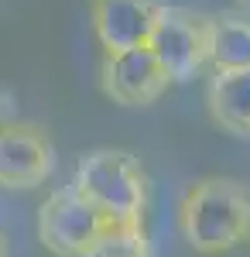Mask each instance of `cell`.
Returning <instances> with one entry per match:
<instances>
[{
    "label": "cell",
    "instance_id": "52a82bcc",
    "mask_svg": "<svg viewBox=\"0 0 250 257\" xmlns=\"http://www.w3.org/2000/svg\"><path fill=\"white\" fill-rule=\"evenodd\" d=\"M55 168L52 141L31 123L0 127V185L4 189H38Z\"/></svg>",
    "mask_w": 250,
    "mask_h": 257
},
{
    "label": "cell",
    "instance_id": "8992f818",
    "mask_svg": "<svg viewBox=\"0 0 250 257\" xmlns=\"http://www.w3.org/2000/svg\"><path fill=\"white\" fill-rule=\"evenodd\" d=\"M99 79H103V93L123 106L154 103L172 82L165 65L151 52V45L148 48H127V52H106Z\"/></svg>",
    "mask_w": 250,
    "mask_h": 257
},
{
    "label": "cell",
    "instance_id": "277c9868",
    "mask_svg": "<svg viewBox=\"0 0 250 257\" xmlns=\"http://www.w3.org/2000/svg\"><path fill=\"white\" fill-rule=\"evenodd\" d=\"M151 52L165 65L172 82H185L209 62V18H195L189 11L165 7L151 38Z\"/></svg>",
    "mask_w": 250,
    "mask_h": 257
},
{
    "label": "cell",
    "instance_id": "3957f363",
    "mask_svg": "<svg viewBox=\"0 0 250 257\" xmlns=\"http://www.w3.org/2000/svg\"><path fill=\"white\" fill-rule=\"evenodd\" d=\"M106 226L110 219L89 199L79 196L72 185L52 192L38 209V240L55 257H86Z\"/></svg>",
    "mask_w": 250,
    "mask_h": 257
},
{
    "label": "cell",
    "instance_id": "7a4b0ae2",
    "mask_svg": "<svg viewBox=\"0 0 250 257\" xmlns=\"http://www.w3.org/2000/svg\"><path fill=\"white\" fill-rule=\"evenodd\" d=\"M72 189L82 199H89L110 223H141L144 219L148 185H144L141 161L131 151H120V148L86 151L76 161Z\"/></svg>",
    "mask_w": 250,
    "mask_h": 257
},
{
    "label": "cell",
    "instance_id": "8fae6325",
    "mask_svg": "<svg viewBox=\"0 0 250 257\" xmlns=\"http://www.w3.org/2000/svg\"><path fill=\"white\" fill-rule=\"evenodd\" d=\"M0 257H4V250H0Z\"/></svg>",
    "mask_w": 250,
    "mask_h": 257
},
{
    "label": "cell",
    "instance_id": "30bf717a",
    "mask_svg": "<svg viewBox=\"0 0 250 257\" xmlns=\"http://www.w3.org/2000/svg\"><path fill=\"white\" fill-rule=\"evenodd\" d=\"M86 257H151L144 223H110Z\"/></svg>",
    "mask_w": 250,
    "mask_h": 257
},
{
    "label": "cell",
    "instance_id": "ba28073f",
    "mask_svg": "<svg viewBox=\"0 0 250 257\" xmlns=\"http://www.w3.org/2000/svg\"><path fill=\"white\" fill-rule=\"evenodd\" d=\"M209 110L219 127H226L233 134H250V69L212 72Z\"/></svg>",
    "mask_w": 250,
    "mask_h": 257
},
{
    "label": "cell",
    "instance_id": "6da1fadb",
    "mask_svg": "<svg viewBox=\"0 0 250 257\" xmlns=\"http://www.w3.org/2000/svg\"><path fill=\"white\" fill-rule=\"evenodd\" d=\"M178 230L195 254H226L250 240V189L236 178H199L178 206Z\"/></svg>",
    "mask_w": 250,
    "mask_h": 257
},
{
    "label": "cell",
    "instance_id": "5b68a950",
    "mask_svg": "<svg viewBox=\"0 0 250 257\" xmlns=\"http://www.w3.org/2000/svg\"><path fill=\"white\" fill-rule=\"evenodd\" d=\"M165 7H168L165 0H93L89 18H93V31L103 55L148 48Z\"/></svg>",
    "mask_w": 250,
    "mask_h": 257
},
{
    "label": "cell",
    "instance_id": "9c48e42d",
    "mask_svg": "<svg viewBox=\"0 0 250 257\" xmlns=\"http://www.w3.org/2000/svg\"><path fill=\"white\" fill-rule=\"evenodd\" d=\"M209 62L216 72L250 69V21L209 18Z\"/></svg>",
    "mask_w": 250,
    "mask_h": 257
}]
</instances>
